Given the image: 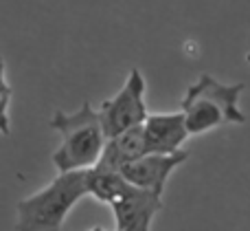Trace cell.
<instances>
[{"mask_svg": "<svg viewBox=\"0 0 250 231\" xmlns=\"http://www.w3.org/2000/svg\"><path fill=\"white\" fill-rule=\"evenodd\" d=\"M187 159H189L187 150H178L173 154H145V157L123 165L119 172L129 185L149 189V192L163 196L165 185H167L171 172L178 165H182Z\"/></svg>", "mask_w": 250, "mask_h": 231, "instance_id": "obj_6", "label": "cell"}, {"mask_svg": "<svg viewBox=\"0 0 250 231\" xmlns=\"http://www.w3.org/2000/svg\"><path fill=\"white\" fill-rule=\"evenodd\" d=\"M51 128L62 135V145L53 152V163L60 172H79L92 167L101 159L108 141L99 121V113L88 101L75 113L55 110Z\"/></svg>", "mask_w": 250, "mask_h": 231, "instance_id": "obj_2", "label": "cell"}, {"mask_svg": "<svg viewBox=\"0 0 250 231\" xmlns=\"http://www.w3.org/2000/svg\"><path fill=\"white\" fill-rule=\"evenodd\" d=\"M147 148H145V135H143V126L129 128V130L121 132L117 137H110L104 145L101 159L97 163L112 170H121L123 165L136 161V159L145 157ZM95 163V165H97Z\"/></svg>", "mask_w": 250, "mask_h": 231, "instance_id": "obj_8", "label": "cell"}, {"mask_svg": "<svg viewBox=\"0 0 250 231\" xmlns=\"http://www.w3.org/2000/svg\"><path fill=\"white\" fill-rule=\"evenodd\" d=\"M127 181L121 176L119 170H112V167H105L101 163L88 167L86 170V189L92 198H97L99 203H110L117 196H121L127 187Z\"/></svg>", "mask_w": 250, "mask_h": 231, "instance_id": "obj_9", "label": "cell"}, {"mask_svg": "<svg viewBox=\"0 0 250 231\" xmlns=\"http://www.w3.org/2000/svg\"><path fill=\"white\" fill-rule=\"evenodd\" d=\"M99 121L104 128L105 137H117L129 128L143 126L147 119V104H145V77L138 69H132L127 82L123 88L112 97L101 104Z\"/></svg>", "mask_w": 250, "mask_h": 231, "instance_id": "obj_4", "label": "cell"}, {"mask_svg": "<svg viewBox=\"0 0 250 231\" xmlns=\"http://www.w3.org/2000/svg\"><path fill=\"white\" fill-rule=\"evenodd\" d=\"M143 135H145L147 154H173L187 141L189 130L185 115L178 110V113L147 115L143 123Z\"/></svg>", "mask_w": 250, "mask_h": 231, "instance_id": "obj_7", "label": "cell"}, {"mask_svg": "<svg viewBox=\"0 0 250 231\" xmlns=\"http://www.w3.org/2000/svg\"><path fill=\"white\" fill-rule=\"evenodd\" d=\"M86 194V170L60 172L44 189L16 205V231H62L66 216Z\"/></svg>", "mask_w": 250, "mask_h": 231, "instance_id": "obj_3", "label": "cell"}, {"mask_svg": "<svg viewBox=\"0 0 250 231\" xmlns=\"http://www.w3.org/2000/svg\"><path fill=\"white\" fill-rule=\"evenodd\" d=\"M246 84H222L213 75L204 73L187 88L180 101V113L189 135H204L220 126L246 123V115L239 110V97Z\"/></svg>", "mask_w": 250, "mask_h": 231, "instance_id": "obj_1", "label": "cell"}, {"mask_svg": "<svg viewBox=\"0 0 250 231\" xmlns=\"http://www.w3.org/2000/svg\"><path fill=\"white\" fill-rule=\"evenodd\" d=\"M110 207H112L117 231H149L154 216L163 209V201L158 194L149 189L127 185L121 196L110 203Z\"/></svg>", "mask_w": 250, "mask_h": 231, "instance_id": "obj_5", "label": "cell"}, {"mask_svg": "<svg viewBox=\"0 0 250 231\" xmlns=\"http://www.w3.org/2000/svg\"><path fill=\"white\" fill-rule=\"evenodd\" d=\"M90 231H105V229H101V227H95V229H90Z\"/></svg>", "mask_w": 250, "mask_h": 231, "instance_id": "obj_11", "label": "cell"}, {"mask_svg": "<svg viewBox=\"0 0 250 231\" xmlns=\"http://www.w3.org/2000/svg\"><path fill=\"white\" fill-rule=\"evenodd\" d=\"M9 104H11V88L4 79V62L0 57V132L9 135Z\"/></svg>", "mask_w": 250, "mask_h": 231, "instance_id": "obj_10", "label": "cell"}]
</instances>
